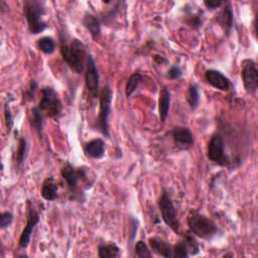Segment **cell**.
Listing matches in <instances>:
<instances>
[{"label":"cell","instance_id":"26","mask_svg":"<svg viewBox=\"0 0 258 258\" xmlns=\"http://www.w3.org/2000/svg\"><path fill=\"white\" fill-rule=\"evenodd\" d=\"M26 150H27L26 140H25V138L21 137L19 139L18 148H17V152H16V161H17L18 165H21L24 162L25 155H26Z\"/></svg>","mask_w":258,"mask_h":258},{"label":"cell","instance_id":"5","mask_svg":"<svg viewBox=\"0 0 258 258\" xmlns=\"http://www.w3.org/2000/svg\"><path fill=\"white\" fill-rule=\"evenodd\" d=\"M41 98L38 104V109L49 118L57 119L61 116L62 105L56 92L50 87H44L40 91Z\"/></svg>","mask_w":258,"mask_h":258},{"label":"cell","instance_id":"21","mask_svg":"<svg viewBox=\"0 0 258 258\" xmlns=\"http://www.w3.org/2000/svg\"><path fill=\"white\" fill-rule=\"evenodd\" d=\"M30 124L35 129V131L40 135L42 132V127H43V114L38 109L37 106L33 107L31 110Z\"/></svg>","mask_w":258,"mask_h":258},{"label":"cell","instance_id":"17","mask_svg":"<svg viewBox=\"0 0 258 258\" xmlns=\"http://www.w3.org/2000/svg\"><path fill=\"white\" fill-rule=\"evenodd\" d=\"M83 24L94 39H98L101 35V22L91 13H86L83 17Z\"/></svg>","mask_w":258,"mask_h":258},{"label":"cell","instance_id":"14","mask_svg":"<svg viewBox=\"0 0 258 258\" xmlns=\"http://www.w3.org/2000/svg\"><path fill=\"white\" fill-rule=\"evenodd\" d=\"M151 250L158 256L169 258L172 257V248L169 243L158 237H151L148 240Z\"/></svg>","mask_w":258,"mask_h":258},{"label":"cell","instance_id":"8","mask_svg":"<svg viewBox=\"0 0 258 258\" xmlns=\"http://www.w3.org/2000/svg\"><path fill=\"white\" fill-rule=\"evenodd\" d=\"M207 156L211 161L221 166H225L229 163L228 156L225 153L224 138L220 133L212 135L208 144Z\"/></svg>","mask_w":258,"mask_h":258},{"label":"cell","instance_id":"13","mask_svg":"<svg viewBox=\"0 0 258 258\" xmlns=\"http://www.w3.org/2000/svg\"><path fill=\"white\" fill-rule=\"evenodd\" d=\"M207 83L220 91H228L230 89V81L221 72L217 70H207L205 73Z\"/></svg>","mask_w":258,"mask_h":258},{"label":"cell","instance_id":"25","mask_svg":"<svg viewBox=\"0 0 258 258\" xmlns=\"http://www.w3.org/2000/svg\"><path fill=\"white\" fill-rule=\"evenodd\" d=\"M172 256L177 257V258H186L189 256L188 254V249L186 246L185 241H180L177 244L174 245L172 249Z\"/></svg>","mask_w":258,"mask_h":258},{"label":"cell","instance_id":"22","mask_svg":"<svg viewBox=\"0 0 258 258\" xmlns=\"http://www.w3.org/2000/svg\"><path fill=\"white\" fill-rule=\"evenodd\" d=\"M39 50L45 54H50L55 50V41L50 36H43L37 40L36 43Z\"/></svg>","mask_w":258,"mask_h":258},{"label":"cell","instance_id":"34","mask_svg":"<svg viewBox=\"0 0 258 258\" xmlns=\"http://www.w3.org/2000/svg\"><path fill=\"white\" fill-rule=\"evenodd\" d=\"M222 3H223L222 1H205L204 2L206 7L210 10H214V9L219 8L222 5Z\"/></svg>","mask_w":258,"mask_h":258},{"label":"cell","instance_id":"3","mask_svg":"<svg viewBox=\"0 0 258 258\" xmlns=\"http://www.w3.org/2000/svg\"><path fill=\"white\" fill-rule=\"evenodd\" d=\"M23 13L30 33L38 34L47 28V24L42 19L44 15L43 2L26 0L23 4Z\"/></svg>","mask_w":258,"mask_h":258},{"label":"cell","instance_id":"11","mask_svg":"<svg viewBox=\"0 0 258 258\" xmlns=\"http://www.w3.org/2000/svg\"><path fill=\"white\" fill-rule=\"evenodd\" d=\"M27 207H28V213H27V222H26V226L24 227L20 238H19V247L20 248H26L29 244L30 241V236L32 234V231L34 229V227L37 225V223L39 222V215L38 213L35 211V209L31 206L30 202L28 201L27 203Z\"/></svg>","mask_w":258,"mask_h":258},{"label":"cell","instance_id":"1","mask_svg":"<svg viewBox=\"0 0 258 258\" xmlns=\"http://www.w3.org/2000/svg\"><path fill=\"white\" fill-rule=\"evenodd\" d=\"M60 42V53L64 62L76 73H83L87 61L84 43L78 38H73L70 43L61 38Z\"/></svg>","mask_w":258,"mask_h":258},{"label":"cell","instance_id":"7","mask_svg":"<svg viewBox=\"0 0 258 258\" xmlns=\"http://www.w3.org/2000/svg\"><path fill=\"white\" fill-rule=\"evenodd\" d=\"M158 208L160 210L164 223L176 234L180 233V224L177 219L176 210L167 192L163 191L158 200Z\"/></svg>","mask_w":258,"mask_h":258},{"label":"cell","instance_id":"9","mask_svg":"<svg viewBox=\"0 0 258 258\" xmlns=\"http://www.w3.org/2000/svg\"><path fill=\"white\" fill-rule=\"evenodd\" d=\"M241 77L247 93L254 94L258 88V70L253 59L247 58L242 61Z\"/></svg>","mask_w":258,"mask_h":258},{"label":"cell","instance_id":"6","mask_svg":"<svg viewBox=\"0 0 258 258\" xmlns=\"http://www.w3.org/2000/svg\"><path fill=\"white\" fill-rule=\"evenodd\" d=\"M113 92L111 88L106 85L99 94L100 99V110L98 115V128L100 132L105 136L109 137V115L111 112V104H112Z\"/></svg>","mask_w":258,"mask_h":258},{"label":"cell","instance_id":"12","mask_svg":"<svg viewBox=\"0 0 258 258\" xmlns=\"http://www.w3.org/2000/svg\"><path fill=\"white\" fill-rule=\"evenodd\" d=\"M172 139L176 147L179 149H188L194 144V136L191 131L186 127H176L171 131Z\"/></svg>","mask_w":258,"mask_h":258},{"label":"cell","instance_id":"15","mask_svg":"<svg viewBox=\"0 0 258 258\" xmlns=\"http://www.w3.org/2000/svg\"><path fill=\"white\" fill-rule=\"evenodd\" d=\"M84 151L87 156H90L92 158H102L105 154V142L100 138L93 139L85 144Z\"/></svg>","mask_w":258,"mask_h":258},{"label":"cell","instance_id":"4","mask_svg":"<svg viewBox=\"0 0 258 258\" xmlns=\"http://www.w3.org/2000/svg\"><path fill=\"white\" fill-rule=\"evenodd\" d=\"M60 174L68 185L70 194L72 195L71 199L81 200V196L83 195V191L80 188L79 182L85 181L87 179V168L84 166L77 168L72 164L67 163L61 168Z\"/></svg>","mask_w":258,"mask_h":258},{"label":"cell","instance_id":"16","mask_svg":"<svg viewBox=\"0 0 258 258\" xmlns=\"http://www.w3.org/2000/svg\"><path fill=\"white\" fill-rule=\"evenodd\" d=\"M57 190H58V185L54 177L49 176L44 179L41 185V197L45 201H54L57 198Z\"/></svg>","mask_w":258,"mask_h":258},{"label":"cell","instance_id":"19","mask_svg":"<svg viewBox=\"0 0 258 258\" xmlns=\"http://www.w3.org/2000/svg\"><path fill=\"white\" fill-rule=\"evenodd\" d=\"M218 21L220 23V25L224 28L225 32L229 33L230 30L232 29L233 26V10L231 8V5L229 3L226 4V6L224 7V9L220 12V14L218 15Z\"/></svg>","mask_w":258,"mask_h":258},{"label":"cell","instance_id":"20","mask_svg":"<svg viewBox=\"0 0 258 258\" xmlns=\"http://www.w3.org/2000/svg\"><path fill=\"white\" fill-rule=\"evenodd\" d=\"M98 255L100 258H115L120 256V248L114 244H101L98 247Z\"/></svg>","mask_w":258,"mask_h":258},{"label":"cell","instance_id":"35","mask_svg":"<svg viewBox=\"0 0 258 258\" xmlns=\"http://www.w3.org/2000/svg\"><path fill=\"white\" fill-rule=\"evenodd\" d=\"M154 60H155V61H157L158 63L166 62V58H164L163 56H160V55H155V56H154Z\"/></svg>","mask_w":258,"mask_h":258},{"label":"cell","instance_id":"10","mask_svg":"<svg viewBox=\"0 0 258 258\" xmlns=\"http://www.w3.org/2000/svg\"><path fill=\"white\" fill-rule=\"evenodd\" d=\"M86 74H85V84L86 89L89 94L96 98L99 93V73L96 67V62L91 55H88L86 62Z\"/></svg>","mask_w":258,"mask_h":258},{"label":"cell","instance_id":"23","mask_svg":"<svg viewBox=\"0 0 258 258\" xmlns=\"http://www.w3.org/2000/svg\"><path fill=\"white\" fill-rule=\"evenodd\" d=\"M141 80H142V76L139 72H135L129 77L125 86V94L127 97H130L134 93V91L137 89Z\"/></svg>","mask_w":258,"mask_h":258},{"label":"cell","instance_id":"24","mask_svg":"<svg viewBox=\"0 0 258 258\" xmlns=\"http://www.w3.org/2000/svg\"><path fill=\"white\" fill-rule=\"evenodd\" d=\"M186 101L191 109H196L200 103V94L199 88L195 84H190L187 89V96Z\"/></svg>","mask_w":258,"mask_h":258},{"label":"cell","instance_id":"2","mask_svg":"<svg viewBox=\"0 0 258 258\" xmlns=\"http://www.w3.org/2000/svg\"><path fill=\"white\" fill-rule=\"evenodd\" d=\"M186 222L189 233L202 239H212L219 231L216 223L213 220L197 211H190Z\"/></svg>","mask_w":258,"mask_h":258},{"label":"cell","instance_id":"33","mask_svg":"<svg viewBox=\"0 0 258 258\" xmlns=\"http://www.w3.org/2000/svg\"><path fill=\"white\" fill-rule=\"evenodd\" d=\"M187 23L188 25H190L191 27H195V28H198L201 26L202 24V20L200 18V16L198 15H194V16H190L188 19H187Z\"/></svg>","mask_w":258,"mask_h":258},{"label":"cell","instance_id":"29","mask_svg":"<svg viewBox=\"0 0 258 258\" xmlns=\"http://www.w3.org/2000/svg\"><path fill=\"white\" fill-rule=\"evenodd\" d=\"M13 221V215L11 212L9 211H6V212H3L0 216V228L1 229H5L7 227H9L11 225Z\"/></svg>","mask_w":258,"mask_h":258},{"label":"cell","instance_id":"28","mask_svg":"<svg viewBox=\"0 0 258 258\" xmlns=\"http://www.w3.org/2000/svg\"><path fill=\"white\" fill-rule=\"evenodd\" d=\"M184 241H185V243H186L189 256H190V255H197V254L200 252L199 244H198L197 240L194 238V236H191L190 234L185 235Z\"/></svg>","mask_w":258,"mask_h":258},{"label":"cell","instance_id":"30","mask_svg":"<svg viewBox=\"0 0 258 258\" xmlns=\"http://www.w3.org/2000/svg\"><path fill=\"white\" fill-rule=\"evenodd\" d=\"M37 89V83L35 81H31L28 88L25 90L24 94H23V98L26 101H31L34 99V95H35V91Z\"/></svg>","mask_w":258,"mask_h":258},{"label":"cell","instance_id":"32","mask_svg":"<svg viewBox=\"0 0 258 258\" xmlns=\"http://www.w3.org/2000/svg\"><path fill=\"white\" fill-rule=\"evenodd\" d=\"M181 76H182V71L178 66H172L167 72V77L171 80L179 79Z\"/></svg>","mask_w":258,"mask_h":258},{"label":"cell","instance_id":"27","mask_svg":"<svg viewBox=\"0 0 258 258\" xmlns=\"http://www.w3.org/2000/svg\"><path fill=\"white\" fill-rule=\"evenodd\" d=\"M135 256L139 258H150L152 256L147 245L143 241H138L135 245Z\"/></svg>","mask_w":258,"mask_h":258},{"label":"cell","instance_id":"31","mask_svg":"<svg viewBox=\"0 0 258 258\" xmlns=\"http://www.w3.org/2000/svg\"><path fill=\"white\" fill-rule=\"evenodd\" d=\"M4 116H5V123H6L7 131L10 132L13 127V118H12V114L10 112V108H9L8 104L4 105Z\"/></svg>","mask_w":258,"mask_h":258},{"label":"cell","instance_id":"18","mask_svg":"<svg viewBox=\"0 0 258 258\" xmlns=\"http://www.w3.org/2000/svg\"><path fill=\"white\" fill-rule=\"evenodd\" d=\"M169 105H170V93L165 87H162L160 91L159 100H158V110H159V117H160L161 123H163L168 116Z\"/></svg>","mask_w":258,"mask_h":258}]
</instances>
